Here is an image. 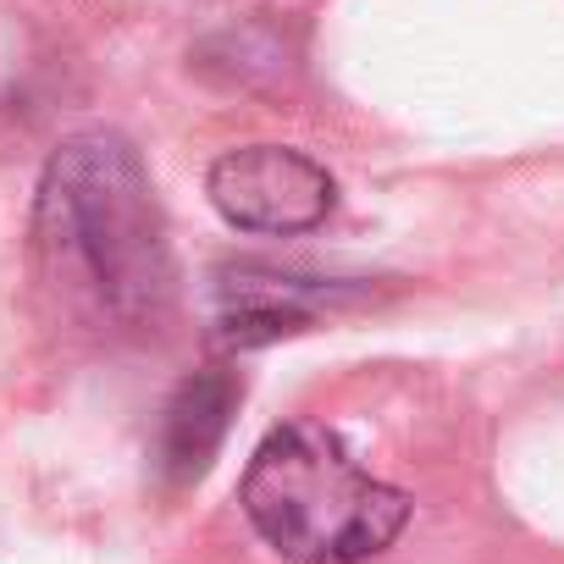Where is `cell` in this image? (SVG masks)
I'll list each match as a JSON object with an SVG mask.
<instances>
[{
  "label": "cell",
  "mask_w": 564,
  "mask_h": 564,
  "mask_svg": "<svg viewBox=\"0 0 564 564\" xmlns=\"http://www.w3.org/2000/svg\"><path fill=\"white\" fill-rule=\"evenodd\" d=\"M34 238L56 276L84 289L111 322L144 327L166 311L172 254L150 172L122 133H78L45 161Z\"/></svg>",
  "instance_id": "1"
},
{
  "label": "cell",
  "mask_w": 564,
  "mask_h": 564,
  "mask_svg": "<svg viewBox=\"0 0 564 564\" xmlns=\"http://www.w3.org/2000/svg\"><path fill=\"white\" fill-rule=\"evenodd\" d=\"M243 514L282 558L360 564L404 531L410 498L377 481L338 432L294 421L254 448L243 470Z\"/></svg>",
  "instance_id": "2"
},
{
  "label": "cell",
  "mask_w": 564,
  "mask_h": 564,
  "mask_svg": "<svg viewBox=\"0 0 564 564\" xmlns=\"http://www.w3.org/2000/svg\"><path fill=\"white\" fill-rule=\"evenodd\" d=\"M205 194L243 232H311L338 205L333 172L289 144H243L216 155Z\"/></svg>",
  "instance_id": "3"
},
{
  "label": "cell",
  "mask_w": 564,
  "mask_h": 564,
  "mask_svg": "<svg viewBox=\"0 0 564 564\" xmlns=\"http://www.w3.org/2000/svg\"><path fill=\"white\" fill-rule=\"evenodd\" d=\"M344 300H355V289H344V282L294 276L271 265H221L210 289V322L227 344H265L282 333H305Z\"/></svg>",
  "instance_id": "4"
},
{
  "label": "cell",
  "mask_w": 564,
  "mask_h": 564,
  "mask_svg": "<svg viewBox=\"0 0 564 564\" xmlns=\"http://www.w3.org/2000/svg\"><path fill=\"white\" fill-rule=\"evenodd\" d=\"M238 377L227 366H205L194 371L161 410V432H155V470L183 487V481H199L210 454L221 448L227 437V421L238 410Z\"/></svg>",
  "instance_id": "5"
}]
</instances>
